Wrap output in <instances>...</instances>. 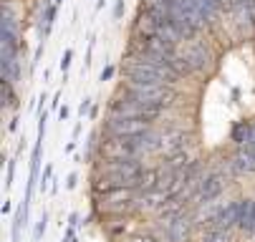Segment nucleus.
I'll return each instance as SVG.
<instances>
[{
	"label": "nucleus",
	"instance_id": "nucleus-13",
	"mask_svg": "<svg viewBox=\"0 0 255 242\" xmlns=\"http://www.w3.org/2000/svg\"><path fill=\"white\" fill-rule=\"evenodd\" d=\"M56 20V3H43V36H48Z\"/></svg>",
	"mask_w": 255,
	"mask_h": 242
},
{
	"label": "nucleus",
	"instance_id": "nucleus-2",
	"mask_svg": "<svg viewBox=\"0 0 255 242\" xmlns=\"http://www.w3.org/2000/svg\"><path fill=\"white\" fill-rule=\"evenodd\" d=\"M124 91L136 98L139 103H147V106H159V109H167L169 103L174 101V91L167 86V83H144V81H134V79H127L124 81Z\"/></svg>",
	"mask_w": 255,
	"mask_h": 242
},
{
	"label": "nucleus",
	"instance_id": "nucleus-24",
	"mask_svg": "<svg viewBox=\"0 0 255 242\" xmlns=\"http://www.w3.org/2000/svg\"><path fill=\"white\" fill-rule=\"evenodd\" d=\"M76 179H79V177H76V171H71L68 179H66V187H68V189H74V187H76Z\"/></svg>",
	"mask_w": 255,
	"mask_h": 242
},
{
	"label": "nucleus",
	"instance_id": "nucleus-7",
	"mask_svg": "<svg viewBox=\"0 0 255 242\" xmlns=\"http://www.w3.org/2000/svg\"><path fill=\"white\" fill-rule=\"evenodd\" d=\"M187 237H190V220L185 215H177V217L167 220L162 242H185Z\"/></svg>",
	"mask_w": 255,
	"mask_h": 242
},
{
	"label": "nucleus",
	"instance_id": "nucleus-26",
	"mask_svg": "<svg viewBox=\"0 0 255 242\" xmlns=\"http://www.w3.org/2000/svg\"><path fill=\"white\" fill-rule=\"evenodd\" d=\"M68 225L76 227V225H79V215H71V217H68Z\"/></svg>",
	"mask_w": 255,
	"mask_h": 242
},
{
	"label": "nucleus",
	"instance_id": "nucleus-17",
	"mask_svg": "<svg viewBox=\"0 0 255 242\" xmlns=\"http://www.w3.org/2000/svg\"><path fill=\"white\" fill-rule=\"evenodd\" d=\"M245 232H250V235H255V204H253V210H250V215L245 217V222L240 225Z\"/></svg>",
	"mask_w": 255,
	"mask_h": 242
},
{
	"label": "nucleus",
	"instance_id": "nucleus-10",
	"mask_svg": "<svg viewBox=\"0 0 255 242\" xmlns=\"http://www.w3.org/2000/svg\"><path fill=\"white\" fill-rule=\"evenodd\" d=\"M169 197L164 194V192H159V189H154V192H141L139 197H136V207H144V210H162V204L167 202Z\"/></svg>",
	"mask_w": 255,
	"mask_h": 242
},
{
	"label": "nucleus",
	"instance_id": "nucleus-19",
	"mask_svg": "<svg viewBox=\"0 0 255 242\" xmlns=\"http://www.w3.org/2000/svg\"><path fill=\"white\" fill-rule=\"evenodd\" d=\"M245 10H248V23L255 28V0H245Z\"/></svg>",
	"mask_w": 255,
	"mask_h": 242
},
{
	"label": "nucleus",
	"instance_id": "nucleus-9",
	"mask_svg": "<svg viewBox=\"0 0 255 242\" xmlns=\"http://www.w3.org/2000/svg\"><path fill=\"white\" fill-rule=\"evenodd\" d=\"M185 56H187V61H190V66L195 68V71H205V68L210 66V53H207V48L200 46V43L190 46V48L185 51Z\"/></svg>",
	"mask_w": 255,
	"mask_h": 242
},
{
	"label": "nucleus",
	"instance_id": "nucleus-21",
	"mask_svg": "<svg viewBox=\"0 0 255 242\" xmlns=\"http://www.w3.org/2000/svg\"><path fill=\"white\" fill-rule=\"evenodd\" d=\"M112 76H114V66H106L104 71H101V76H99V81H109Z\"/></svg>",
	"mask_w": 255,
	"mask_h": 242
},
{
	"label": "nucleus",
	"instance_id": "nucleus-28",
	"mask_svg": "<svg viewBox=\"0 0 255 242\" xmlns=\"http://www.w3.org/2000/svg\"><path fill=\"white\" fill-rule=\"evenodd\" d=\"M104 5H106V0H96V3H94V8H96V10H101Z\"/></svg>",
	"mask_w": 255,
	"mask_h": 242
},
{
	"label": "nucleus",
	"instance_id": "nucleus-5",
	"mask_svg": "<svg viewBox=\"0 0 255 242\" xmlns=\"http://www.w3.org/2000/svg\"><path fill=\"white\" fill-rule=\"evenodd\" d=\"M106 131L112 134V136H124V139H139V136L149 134L152 126H149V121H141V119H122V116H112V114H109Z\"/></svg>",
	"mask_w": 255,
	"mask_h": 242
},
{
	"label": "nucleus",
	"instance_id": "nucleus-20",
	"mask_svg": "<svg viewBox=\"0 0 255 242\" xmlns=\"http://www.w3.org/2000/svg\"><path fill=\"white\" fill-rule=\"evenodd\" d=\"M79 114H81V119H84L86 114H91V98H84V101H81V106H79Z\"/></svg>",
	"mask_w": 255,
	"mask_h": 242
},
{
	"label": "nucleus",
	"instance_id": "nucleus-18",
	"mask_svg": "<svg viewBox=\"0 0 255 242\" xmlns=\"http://www.w3.org/2000/svg\"><path fill=\"white\" fill-rule=\"evenodd\" d=\"M51 177H53V166H51V164H46V169H43V177H41V189H43V192L48 189Z\"/></svg>",
	"mask_w": 255,
	"mask_h": 242
},
{
	"label": "nucleus",
	"instance_id": "nucleus-14",
	"mask_svg": "<svg viewBox=\"0 0 255 242\" xmlns=\"http://www.w3.org/2000/svg\"><path fill=\"white\" fill-rule=\"evenodd\" d=\"M202 242H233V237L228 230H207Z\"/></svg>",
	"mask_w": 255,
	"mask_h": 242
},
{
	"label": "nucleus",
	"instance_id": "nucleus-15",
	"mask_svg": "<svg viewBox=\"0 0 255 242\" xmlns=\"http://www.w3.org/2000/svg\"><path fill=\"white\" fill-rule=\"evenodd\" d=\"M46 227H48V215L43 212L41 220H38V225H35V232H33V240H35V242H38V240L46 235Z\"/></svg>",
	"mask_w": 255,
	"mask_h": 242
},
{
	"label": "nucleus",
	"instance_id": "nucleus-29",
	"mask_svg": "<svg viewBox=\"0 0 255 242\" xmlns=\"http://www.w3.org/2000/svg\"><path fill=\"white\" fill-rule=\"evenodd\" d=\"M53 3H56V5H61V3H63V0H53Z\"/></svg>",
	"mask_w": 255,
	"mask_h": 242
},
{
	"label": "nucleus",
	"instance_id": "nucleus-8",
	"mask_svg": "<svg viewBox=\"0 0 255 242\" xmlns=\"http://www.w3.org/2000/svg\"><path fill=\"white\" fill-rule=\"evenodd\" d=\"M187 139H190V136H187L185 131H172V134L162 136L159 152H164L167 157H172V154H177V152H185V147H187Z\"/></svg>",
	"mask_w": 255,
	"mask_h": 242
},
{
	"label": "nucleus",
	"instance_id": "nucleus-4",
	"mask_svg": "<svg viewBox=\"0 0 255 242\" xmlns=\"http://www.w3.org/2000/svg\"><path fill=\"white\" fill-rule=\"evenodd\" d=\"M99 154L104 159H136L139 144H136V139H124V136H112L109 134L106 139L99 144Z\"/></svg>",
	"mask_w": 255,
	"mask_h": 242
},
{
	"label": "nucleus",
	"instance_id": "nucleus-12",
	"mask_svg": "<svg viewBox=\"0 0 255 242\" xmlns=\"http://www.w3.org/2000/svg\"><path fill=\"white\" fill-rule=\"evenodd\" d=\"M169 66L174 68V74H177L179 79H182V76H187V74H192V71H195V68L190 66V61H187V56H185V53H182V56H179V53H174V56L169 58Z\"/></svg>",
	"mask_w": 255,
	"mask_h": 242
},
{
	"label": "nucleus",
	"instance_id": "nucleus-3",
	"mask_svg": "<svg viewBox=\"0 0 255 242\" xmlns=\"http://www.w3.org/2000/svg\"><path fill=\"white\" fill-rule=\"evenodd\" d=\"M99 174H106V177H119L124 179L131 189L139 187V177L144 174V169L136 159H106V164L99 166Z\"/></svg>",
	"mask_w": 255,
	"mask_h": 242
},
{
	"label": "nucleus",
	"instance_id": "nucleus-1",
	"mask_svg": "<svg viewBox=\"0 0 255 242\" xmlns=\"http://www.w3.org/2000/svg\"><path fill=\"white\" fill-rule=\"evenodd\" d=\"M124 74H127V79L144 81V83H174V81H179L174 68L169 66V58L144 56V53L129 56L124 61Z\"/></svg>",
	"mask_w": 255,
	"mask_h": 242
},
{
	"label": "nucleus",
	"instance_id": "nucleus-25",
	"mask_svg": "<svg viewBox=\"0 0 255 242\" xmlns=\"http://www.w3.org/2000/svg\"><path fill=\"white\" fill-rule=\"evenodd\" d=\"M131 242H162V240H157V237H152V235H144V237H134Z\"/></svg>",
	"mask_w": 255,
	"mask_h": 242
},
{
	"label": "nucleus",
	"instance_id": "nucleus-23",
	"mask_svg": "<svg viewBox=\"0 0 255 242\" xmlns=\"http://www.w3.org/2000/svg\"><path fill=\"white\" fill-rule=\"evenodd\" d=\"M13 174H15V164L10 161V164H8V177H5V184H8V187L13 184Z\"/></svg>",
	"mask_w": 255,
	"mask_h": 242
},
{
	"label": "nucleus",
	"instance_id": "nucleus-6",
	"mask_svg": "<svg viewBox=\"0 0 255 242\" xmlns=\"http://www.w3.org/2000/svg\"><path fill=\"white\" fill-rule=\"evenodd\" d=\"M223 187H225V177L220 174V171H212V174L202 177V182H200V189H197V197H195V199H197L200 204H207V202H212V199L220 197Z\"/></svg>",
	"mask_w": 255,
	"mask_h": 242
},
{
	"label": "nucleus",
	"instance_id": "nucleus-22",
	"mask_svg": "<svg viewBox=\"0 0 255 242\" xmlns=\"http://www.w3.org/2000/svg\"><path fill=\"white\" fill-rule=\"evenodd\" d=\"M124 15V0H117V3H114V18L119 20Z\"/></svg>",
	"mask_w": 255,
	"mask_h": 242
},
{
	"label": "nucleus",
	"instance_id": "nucleus-11",
	"mask_svg": "<svg viewBox=\"0 0 255 242\" xmlns=\"http://www.w3.org/2000/svg\"><path fill=\"white\" fill-rule=\"evenodd\" d=\"M162 174H164V169H144V174L139 177V192H154L162 182Z\"/></svg>",
	"mask_w": 255,
	"mask_h": 242
},
{
	"label": "nucleus",
	"instance_id": "nucleus-16",
	"mask_svg": "<svg viewBox=\"0 0 255 242\" xmlns=\"http://www.w3.org/2000/svg\"><path fill=\"white\" fill-rule=\"evenodd\" d=\"M71 61H74V48H66L63 51V56H61V71H63V76H66V71H68V66H71Z\"/></svg>",
	"mask_w": 255,
	"mask_h": 242
},
{
	"label": "nucleus",
	"instance_id": "nucleus-27",
	"mask_svg": "<svg viewBox=\"0 0 255 242\" xmlns=\"http://www.w3.org/2000/svg\"><path fill=\"white\" fill-rule=\"evenodd\" d=\"M58 116H61V121H66V119H68V106H63V109L58 111Z\"/></svg>",
	"mask_w": 255,
	"mask_h": 242
}]
</instances>
